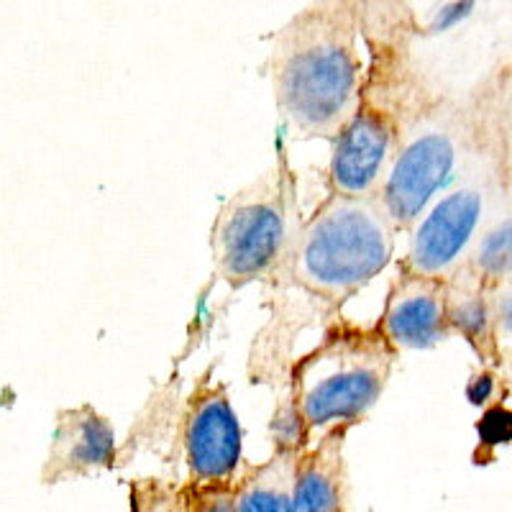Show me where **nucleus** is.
Returning a JSON list of instances; mask_svg holds the SVG:
<instances>
[{"mask_svg":"<svg viewBox=\"0 0 512 512\" xmlns=\"http://www.w3.org/2000/svg\"><path fill=\"white\" fill-rule=\"evenodd\" d=\"M364 6L310 3L269 39L272 98L292 134L336 141L359 111L367 72L361 62Z\"/></svg>","mask_w":512,"mask_h":512,"instance_id":"1","label":"nucleus"},{"mask_svg":"<svg viewBox=\"0 0 512 512\" xmlns=\"http://www.w3.org/2000/svg\"><path fill=\"white\" fill-rule=\"evenodd\" d=\"M397 233L382 195L349 198L328 192L297 231L280 277L338 308L390 267Z\"/></svg>","mask_w":512,"mask_h":512,"instance_id":"2","label":"nucleus"},{"mask_svg":"<svg viewBox=\"0 0 512 512\" xmlns=\"http://www.w3.org/2000/svg\"><path fill=\"white\" fill-rule=\"evenodd\" d=\"M495 113V95L489 93L464 100L415 93L405 113L400 152L382 190V203L397 231H410L454 185Z\"/></svg>","mask_w":512,"mask_h":512,"instance_id":"3","label":"nucleus"},{"mask_svg":"<svg viewBox=\"0 0 512 512\" xmlns=\"http://www.w3.org/2000/svg\"><path fill=\"white\" fill-rule=\"evenodd\" d=\"M397 349L377 328L338 323L292 364V415L297 438L310 446L315 431L361 423L384 395Z\"/></svg>","mask_w":512,"mask_h":512,"instance_id":"4","label":"nucleus"},{"mask_svg":"<svg viewBox=\"0 0 512 512\" xmlns=\"http://www.w3.org/2000/svg\"><path fill=\"white\" fill-rule=\"evenodd\" d=\"M300 226L297 175L280 149L272 167L218 208L210 226L213 269L231 290L280 277Z\"/></svg>","mask_w":512,"mask_h":512,"instance_id":"5","label":"nucleus"},{"mask_svg":"<svg viewBox=\"0 0 512 512\" xmlns=\"http://www.w3.org/2000/svg\"><path fill=\"white\" fill-rule=\"evenodd\" d=\"M505 157L502 118L497 111L454 185L408 231V251L400 264L413 272L446 280L448 274L469 262L489 218L497 213V200H502L507 175Z\"/></svg>","mask_w":512,"mask_h":512,"instance_id":"6","label":"nucleus"},{"mask_svg":"<svg viewBox=\"0 0 512 512\" xmlns=\"http://www.w3.org/2000/svg\"><path fill=\"white\" fill-rule=\"evenodd\" d=\"M418 90L397 85L392 72H367V88L356 116L336 136L328 162V192L349 198H379L387 185L410 100Z\"/></svg>","mask_w":512,"mask_h":512,"instance_id":"7","label":"nucleus"},{"mask_svg":"<svg viewBox=\"0 0 512 512\" xmlns=\"http://www.w3.org/2000/svg\"><path fill=\"white\" fill-rule=\"evenodd\" d=\"M182 459L195 484H233L244 461V431L221 382L203 377L182 413Z\"/></svg>","mask_w":512,"mask_h":512,"instance_id":"8","label":"nucleus"},{"mask_svg":"<svg viewBox=\"0 0 512 512\" xmlns=\"http://www.w3.org/2000/svg\"><path fill=\"white\" fill-rule=\"evenodd\" d=\"M397 351H423L451 338L446 305V280L428 277L397 264L382 313L374 323Z\"/></svg>","mask_w":512,"mask_h":512,"instance_id":"9","label":"nucleus"},{"mask_svg":"<svg viewBox=\"0 0 512 512\" xmlns=\"http://www.w3.org/2000/svg\"><path fill=\"white\" fill-rule=\"evenodd\" d=\"M116 428L103 413L85 402L62 408L54 415L47 459L41 464V484L75 482L108 472L116 466Z\"/></svg>","mask_w":512,"mask_h":512,"instance_id":"10","label":"nucleus"},{"mask_svg":"<svg viewBox=\"0 0 512 512\" xmlns=\"http://www.w3.org/2000/svg\"><path fill=\"white\" fill-rule=\"evenodd\" d=\"M351 425H336L303 448L297 464L292 512H351L346 477V436Z\"/></svg>","mask_w":512,"mask_h":512,"instance_id":"11","label":"nucleus"},{"mask_svg":"<svg viewBox=\"0 0 512 512\" xmlns=\"http://www.w3.org/2000/svg\"><path fill=\"white\" fill-rule=\"evenodd\" d=\"M446 305L451 336L464 338L484 367H497L502 351L489 282L472 264H464L446 277Z\"/></svg>","mask_w":512,"mask_h":512,"instance_id":"12","label":"nucleus"},{"mask_svg":"<svg viewBox=\"0 0 512 512\" xmlns=\"http://www.w3.org/2000/svg\"><path fill=\"white\" fill-rule=\"evenodd\" d=\"M300 454L303 446L274 443V451L262 464L244 469L233 482L236 512H292Z\"/></svg>","mask_w":512,"mask_h":512,"instance_id":"13","label":"nucleus"},{"mask_svg":"<svg viewBox=\"0 0 512 512\" xmlns=\"http://www.w3.org/2000/svg\"><path fill=\"white\" fill-rule=\"evenodd\" d=\"M466 264H472L487 282L512 277V210H500L489 218Z\"/></svg>","mask_w":512,"mask_h":512,"instance_id":"14","label":"nucleus"},{"mask_svg":"<svg viewBox=\"0 0 512 512\" xmlns=\"http://www.w3.org/2000/svg\"><path fill=\"white\" fill-rule=\"evenodd\" d=\"M195 484L164 477H139L128 484L131 512H190Z\"/></svg>","mask_w":512,"mask_h":512,"instance_id":"15","label":"nucleus"},{"mask_svg":"<svg viewBox=\"0 0 512 512\" xmlns=\"http://www.w3.org/2000/svg\"><path fill=\"white\" fill-rule=\"evenodd\" d=\"M190 512H236L233 484H195Z\"/></svg>","mask_w":512,"mask_h":512,"instance_id":"16","label":"nucleus"},{"mask_svg":"<svg viewBox=\"0 0 512 512\" xmlns=\"http://www.w3.org/2000/svg\"><path fill=\"white\" fill-rule=\"evenodd\" d=\"M489 297H492L497 333L500 338H512V277L489 282Z\"/></svg>","mask_w":512,"mask_h":512,"instance_id":"17","label":"nucleus"}]
</instances>
